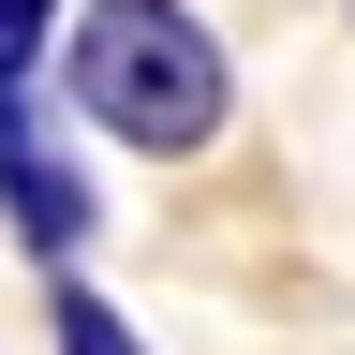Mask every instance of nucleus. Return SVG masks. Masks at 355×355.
<instances>
[{"label":"nucleus","mask_w":355,"mask_h":355,"mask_svg":"<svg viewBox=\"0 0 355 355\" xmlns=\"http://www.w3.org/2000/svg\"><path fill=\"white\" fill-rule=\"evenodd\" d=\"M60 15H74V0H0V89H30V74H44Z\"/></svg>","instance_id":"nucleus-4"},{"label":"nucleus","mask_w":355,"mask_h":355,"mask_svg":"<svg viewBox=\"0 0 355 355\" xmlns=\"http://www.w3.org/2000/svg\"><path fill=\"white\" fill-rule=\"evenodd\" d=\"M0 222H15V252H30V266H74L89 237H104V207H89L74 148L30 119V89H0Z\"/></svg>","instance_id":"nucleus-2"},{"label":"nucleus","mask_w":355,"mask_h":355,"mask_svg":"<svg viewBox=\"0 0 355 355\" xmlns=\"http://www.w3.org/2000/svg\"><path fill=\"white\" fill-rule=\"evenodd\" d=\"M44 355H148V326H133L119 296H89V282H60V296H44Z\"/></svg>","instance_id":"nucleus-3"},{"label":"nucleus","mask_w":355,"mask_h":355,"mask_svg":"<svg viewBox=\"0 0 355 355\" xmlns=\"http://www.w3.org/2000/svg\"><path fill=\"white\" fill-rule=\"evenodd\" d=\"M60 89L74 119L133 163H207L237 119V60L193 0H74L60 15Z\"/></svg>","instance_id":"nucleus-1"}]
</instances>
